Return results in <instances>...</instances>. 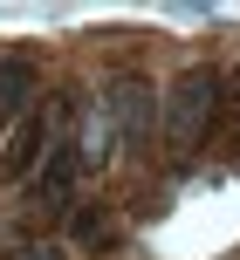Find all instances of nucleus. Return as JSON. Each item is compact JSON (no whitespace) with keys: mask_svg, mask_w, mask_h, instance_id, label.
<instances>
[{"mask_svg":"<svg viewBox=\"0 0 240 260\" xmlns=\"http://www.w3.org/2000/svg\"><path fill=\"white\" fill-rule=\"evenodd\" d=\"M220 117V76L213 69H186V76L165 89V144L172 151H199V137Z\"/></svg>","mask_w":240,"mask_h":260,"instance_id":"nucleus-1","label":"nucleus"},{"mask_svg":"<svg viewBox=\"0 0 240 260\" xmlns=\"http://www.w3.org/2000/svg\"><path fill=\"white\" fill-rule=\"evenodd\" d=\"M110 117H117V137L131 151H144L151 130H165V96L151 89L144 76H117L110 82Z\"/></svg>","mask_w":240,"mask_h":260,"instance_id":"nucleus-2","label":"nucleus"},{"mask_svg":"<svg viewBox=\"0 0 240 260\" xmlns=\"http://www.w3.org/2000/svg\"><path fill=\"white\" fill-rule=\"evenodd\" d=\"M76 178H82V157H76V144H55V151L41 157V171L27 178V192H35V206L62 212L69 199H76Z\"/></svg>","mask_w":240,"mask_h":260,"instance_id":"nucleus-3","label":"nucleus"},{"mask_svg":"<svg viewBox=\"0 0 240 260\" xmlns=\"http://www.w3.org/2000/svg\"><path fill=\"white\" fill-rule=\"evenodd\" d=\"M117 117H110V96H96L89 110L76 117V157H82V171H103L110 157H117Z\"/></svg>","mask_w":240,"mask_h":260,"instance_id":"nucleus-4","label":"nucleus"},{"mask_svg":"<svg viewBox=\"0 0 240 260\" xmlns=\"http://www.w3.org/2000/svg\"><path fill=\"white\" fill-rule=\"evenodd\" d=\"M27 89H35V69H27L21 55H7V62H0V117L27 110Z\"/></svg>","mask_w":240,"mask_h":260,"instance_id":"nucleus-5","label":"nucleus"},{"mask_svg":"<svg viewBox=\"0 0 240 260\" xmlns=\"http://www.w3.org/2000/svg\"><path fill=\"white\" fill-rule=\"evenodd\" d=\"M69 240H76V247H110V240H117V219H110L103 206H82L76 219H69Z\"/></svg>","mask_w":240,"mask_h":260,"instance_id":"nucleus-6","label":"nucleus"},{"mask_svg":"<svg viewBox=\"0 0 240 260\" xmlns=\"http://www.w3.org/2000/svg\"><path fill=\"white\" fill-rule=\"evenodd\" d=\"M7 260H62V247H48V240H41V247H14Z\"/></svg>","mask_w":240,"mask_h":260,"instance_id":"nucleus-7","label":"nucleus"}]
</instances>
